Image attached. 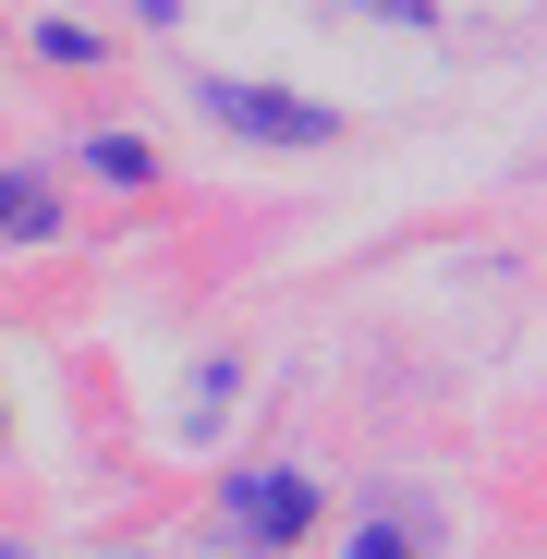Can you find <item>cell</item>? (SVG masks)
Here are the masks:
<instances>
[{
    "mask_svg": "<svg viewBox=\"0 0 547 559\" xmlns=\"http://www.w3.org/2000/svg\"><path fill=\"white\" fill-rule=\"evenodd\" d=\"M207 110H219L231 134H255V146H329V110L267 98V85H207Z\"/></svg>",
    "mask_w": 547,
    "mask_h": 559,
    "instance_id": "1",
    "label": "cell"
},
{
    "mask_svg": "<svg viewBox=\"0 0 547 559\" xmlns=\"http://www.w3.org/2000/svg\"><path fill=\"white\" fill-rule=\"evenodd\" d=\"M305 511H317L305 475H255V487H231V535H243V547H293Z\"/></svg>",
    "mask_w": 547,
    "mask_h": 559,
    "instance_id": "2",
    "label": "cell"
},
{
    "mask_svg": "<svg viewBox=\"0 0 547 559\" xmlns=\"http://www.w3.org/2000/svg\"><path fill=\"white\" fill-rule=\"evenodd\" d=\"M61 207H49V182H25V170H0V231H49Z\"/></svg>",
    "mask_w": 547,
    "mask_h": 559,
    "instance_id": "3",
    "label": "cell"
},
{
    "mask_svg": "<svg viewBox=\"0 0 547 559\" xmlns=\"http://www.w3.org/2000/svg\"><path fill=\"white\" fill-rule=\"evenodd\" d=\"M353 559H414V535H402V523H365V535H353Z\"/></svg>",
    "mask_w": 547,
    "mask_h": 559,
    "instance_id": "4",
    "label": "cell"
},
{
    "mask_svg": "<svg viewBox=\"0 0 547 559\" xmlns=\"http://www.w3.org/2000/svg\"><path fill=\"white\" fill-rule=\"evenodd\" d=\"M0 559H25V547H0Z\"/></svg>",
    "mask_w": 547,
    "mask_h": 559,
    "instance_id": "5",
    "label": "cell"
}]
</instances>
